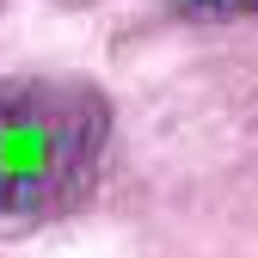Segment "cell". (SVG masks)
Listing matches in <instances>:
<instances>
[{"mask_svg": "<svg viewBox=\"0 0 258 258\" xmlns=\"http://www.w3.org/2000/svg\"><path fill=\"white\" fill-rule=\"evenodd\" d=\"M166 7H178V13H197V19H215V13H240L246 0H166Z\"/></svg>", "mask_w": 258, "mask_h": 258, "instance_id": "obj_2", "label": "cell"}, {"mask_svg": "<svg viewBox=\"0 0 258 258\" xmlns=\"http://www.w3.org/2000/svg\"><path fill=\"white\" fill-rule=\"evenodd\" d=\"M111 142V105L86 80H0V215L80 203Z\"/></svg>", "mask_w": 258, "mask_h": 258, "instance_id": "obj_1", "label": "cell"}, {"mask_svg": "<svg viewBox=\"0 0 258 258\" xmlns=\"http://www.w3.org/2000/svg\"><path fill=\"white\" fill-rule=\"evenodd\" d=\"M246 7H258V0H246Z\"/></svg>", "mask_w": 258, "mask_h": 258, "instance_id": "obj_3", "label": "cell"}]
</instances>
